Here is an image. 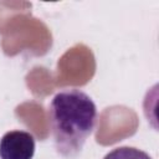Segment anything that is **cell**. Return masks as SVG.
Listing matches in <instances>:
<instances>
[{
	"instance_id": "2",
	"label": "cell",
	"mask_w": 159,
	"mask_h": 159,
	"mask_svg": "<svg viewBox=\"0 0 159 159\" xmlns=\"http://www.w3.org/2000/svg\"><path fill=\"white\" fill-rule=\"evenodd\" d=\"M35 154V138L25 130H10L0 139L1 159H32Z\"/></svg>"
},
{
	"instance_id": "1",
	"label": "cell",
	"mask_w": 159,
	"mask_h": 159,
	"mask_svg": "<svg viewBox=\"0 0 159 159\" xmlns=\"http://www.w3.org/2000/svg\"><path fill=\"white\" fill-rule=\"evenodd\" d=\"M48 116L57 153L66 158L78 155L97 122L92 98L76 88L58 92L50 103Z\"/></svg>"
},
{
	"instance_id": "3",
	"label": "cell",
	"mask_w": 159,
	"mask_h": 159,
	"mask_svg": "<svg viewBox=\"0 0 159 159\" xmlns=\"http://www.w3.org/2000/svg\"><path fill=\"white\" fill-rule=\"evenodd\" d=\"M103 159H152L145 152L134 147H118L106 154Z\"/></svg>"
}]
</instances>
